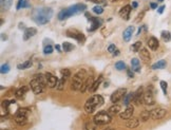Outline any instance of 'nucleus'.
<instances>
[{
    "label": "nucleus",
    "instance_id": "26",
    "mask_svg": "<svg viewBox=\"0 0 171 130\" xmlns=\"http://www.w3.org/2000/svg\"><path fill=\"white\" fill-rule=\"evenodd\" d=\"M13 3V0H0V4H1V9L2 11L9 10Z\"/></svg>",
    "mask_w": 171,
    "mask_h": 130
},
{
    "label": "nucleus",
    "instance_id": "16",
    "mask_svg": "<svg viewBox=\"0 0 171 130\" xmlns=\"http://www.w3.org/2000/svg\"><path fill=\"white\" fill-rule=\"evenodd\" d=\"M130 13H131V5L127 4L125 7H122V10L119 11V16L125 20H129Z\"/></svg>",
    "mask_w": 171,
    "mask_h": 130
},
{
    "label": "nucleus",
    "instance_id": "52",
    "mask_svg": "<svg viewBox=\"0 0 171 130\" xmlns=\"http://www.w3.org/2000/svg\"><path fill=\"white\" fill-rule=\"evenodd\" d=\"M144 14H145V13H144V12H143V13H140V15H138V19H137V21L140 20V19H142V18H143V16H144Z\"/></svg>",
    "mask_w": 171,
    "mask_h": 130
},
{
    "label": "nucleus",
    "instance_id": "51",
    "mask_svg": "<svg viewBox=\"0 0 171 130\" xmlns=\"http://www.w3.org/2000/svg\"><path fill=\"white\" fill-rule=\"evenodd\" d=\"M113 55H114V56H118V55H119V51H118V50L116 49V50H115V52L113 53Z\"/></svg>",
    "mask_w": 171,
    "mask_h": 130
},
{
    "label": "nucleus",
    "instance_id": "2",
    "mask_svg": "<svg viewBox=\"0 0 171 130\" xmlns=\"http://www.w3.org/2000/svg\"><path fill=\"white\" fill-rule=\"evenodd\" d=\"M86 9H87V5L84 3L74 4V5L68 7V9H65V10L60 11L59 13H58V19H59V20H65V19L71 17V16H73V15L79 14L81 12H84Z\"/></svg>",
    "mask_w": 171,
    "mask_h": 130
},
{
    "label": "nucleus",
    "instance_id": "42",
    "mask_svg": "<svg viewBox=\"0 0 171 130\" xmlns=\"http://www.w3.org/2000/svg\"><path fill=\"white\" fill-rule=\"evenodd\" d=\"M43 53H45V55H48V54H51L53 53V47L52 46H45V49H43Z\"/></svg>",
    "mask_w": 171,
    "mask_h": 130
},
{
    "label": "nucleus",
    "instance_id": "11",
    "mask_svg": "<svg viewBox=\"0 0 171 130\" xmlns=\"http://www.w3.org/2000/svg\"><path fill=\"white\" fill-rule=\"evenodd\" d=\"M144 102L146 105L152 106L155 104V99H154L153 92L151 91L150 89H148L145 93H144Z\"/></svg>",
    "mask_w": 171,
    "mask_h": 130
},
{
    "label": "nucleus",
    "instance_id": "44",
    "mask_svg": "<svg viewBox=\"0 0 171 130\" xmlns=\"http://www.w3.org/2000/svg\"><path fill=\"white\" fill-rule=\"evenodd\" d=\"M10 104H12L11 103V101H7V99H4L3 102H2V108H5V110L9 109V106H10Z\"/></svg>",
    "mask_w": 171,
    "mask_h": 130
},
{
    "label": "nucleus",
    "instance_id": "38",
    "mask_svg": "<svg viewBox=\"0 0 171 130\" xmlns=\"http://www.w3.org/2000/svg\"><path fill=\"white\" fill-rule=\"evenodd\" d=\"M126 63H124V61H122V60H119V61H117V63H115V69L118 71H122V70H125L126 69Z\"/></svg>",
    "mask_w": 171,
    "mask_h": 130
},
{
    "label": "nucleus",
    "instance_id": "6",
    "mask_svg": "<svg viewBox=\"0 0 171 130\" xmlns=\"http://www.w3.org/2000/svg\"><path fill=\"white\" fill-rule=\"evenodd\" d=\"M93 121L96 125H107L112 121V117L107 111H99L97 114H95Z\"/></svg>",
    "mask_w": 171,
    "mask_h": 130
},
{
    "label": "nucleus",
    "instance_id": "31",
    "mask_svg": "<svg viewBox=\"0 0 171 130\" xmlns=\"http://www.w3.org/2000/svg\"><path fill=\"white\" fill-rule=\"evenodd\" d=\"M102 79H104V78H102V76L100 75V76H99V78H98L97 81H94V84H93V86H92V88L90 89V92H92V93H93V92L96 91V90H97V88L99 87V85H100L101 83H102Z\"/></svg>",
    "mask_w": 171,
    "mask_h": 130
},
{
    "label": "nucleus",
    "instance_id": "47",
    "mask_svg": "<svg viewBox=\"0 0 171 130\" xmlns=\"http://www.w3.org/2000/svg\"><path fill=\"white\" fill-rule=\"evenodd\" d=\"M158 10H157V13L158 14H163V12H164V10H165V5H161L160 7H157Z\"/></svg>",
    "mask_w": 171,
    "mask_h": 130
},
{
    "label": "nucleus",
    "instance_id": "56",
    "mask_svg": "<svg viewBox=\"0 0 171 130\" xmlns=\"http://www.w3.org/2000/svg\"><path fill=\"white\" fill-rule=\"evenodd\" d=\"M140 32H142V28L138 29V31H137V35H140Z\"/></svg>",
    "mask_w": 171,
    "mask_h": 130
},
{
    "label": "nucleus",
    "instance_id": "23",
    "mask_svg": "<svg viewBox=\"0 0 171 130\" xmlns=\"http://www.w3.org/2000/svg\"><path fill=\"white\" fill-rule=\"evenodd\" d=\"M166 66H167V63H166V60L162 59V60H158L157 63H153L151 68H152L153 70H157V69H165V68H166Z\"/></svg>",
    "mask_w": 171,
    "mask_h": 130
},
{
    "label": "nucleus",
    "instance_id": "35",
    "mask_svg": "<svg viewBox=\"0 0 171 130\" xmlns=\"http://www.w3.org/2000/svg\"><path fill=\"white\" fill-rule=\"evenodd\" d=\"M66 76H63V77L60 78L59 81H58V84H57V87L56 88L58 89V90H63V88H65V84H66V81H67Z\"/></svg>",
    "mask_w": 171,
    "mask_h": 130
},
{
    "label": "nucleus",
    "instance_id": "4",
    "mask_svg": "<svg viewBox=\"0 0 171 130\" xmlns=\"http://www.w3.org/2000/svg\"><path fill=\"white\" fill-rule=\"evenodd\" d=\"M45 85H47V78H45V75H42V74L36 75L35 78L32 79L31 83H30L32 91L35 94H40L43 91Z\"/></svg>",
    "mask_w": 171,
    "mask_h": 130
},
{
    "label": "nucleus",
    "instance_id": "59",
    "mask_svg": "<svg viewBox=\"0 0 171 130\" xmlns=\"http://www.w3.org/2000/svg\"><path fill=\"white\" fill-rule=\"evenodd\" d=\"M2 130H4V129H2Z\"/></svg>",
    "mask_w": 171,
    "mask_h": 130
},
{
    "label": "nucleus",
    "instance_id": "40",
    "mask_svg": "<svg viewBox=\"0 0 171 130\" xmlns=\"http://www.w3.org/2000/svg\"><path fill=\"white\" fill-rule=\"evenodd\" d=\"M93 12H94L95 14L100 15L102 14V12H104V7H101V5H95V7H93Z\"/></svg>",
    "mask_w": 171,
    "mask_h": 130
},
{
    "label": "nucleus",
    "instance_id": "54",
    "mask_svg": "<svg viewBox=\"0 0 171 130\" xmlns=\"http://www.w3.org/2000/svg\"><path fill=\"white\" fill-rule=\"evenodd\" d=\"M23 28H25V25L20 22V23H19V29H23Z\"/></svg>",
    "mask_w": 171,
    "mask_h": 130
},
{
    "label": "nucleus",
    "instance_id": "7",
    "mask_svg": "<svg viewBox=\"0 0 171 130\" xmlns=\"http://www.w3.org/2000/svg\"><path fill=\"white\" fill-rule=\"evenodd\" d=\"M28 114H29L28 108H19L17 110L16 114H15V122L18 125H20V126L25 125V124L28 123Z\"/></svg>",
    "mask_w": 171,
    "mask_h": 130
},
{
    "label": "nucleus",
    "instance_id": "43",
    "mask_svg": "<svg viewBox=\"0 0 171 130\" xmlns=\"http://www.w3.org/2000/svg\"><path fill=\"white\" fill-rule=\"evenodd\" d=\"M60 72L63 74V76H66V77H70L71 76V71L69 69H63Z\"/></svg>",
    "mask_w": 171,
    "mask_h": 130
},
{
    "label": "nucleus",
    "instance_id": "48",
    "mask_svg": "<svg viewBox=\"0 0 171 130\" xmlns=\"http://www.w3.org/2000/svg\"><path fill=\"white\" fill-rule=\"evenodd\" d=\"M150 7H151V9H153V10H154V9H157V4L154 3V2H151V3H150Z\"/></svg>",
    "mask_w": 171,
    "mask_h": 130
},
{
    "label": "nucleus",
    "instance_id": "20",
    "mask_svg": "<svg viewBox=\"0 0 171 130\" xmlns=\"http://www.w3.org/2000/svg\"><path fill=\"white\" fill-rule=\"evenodd\" d=\"M140 58H142V59H143L145 63H149V61L151 60L150 53H149V51H148L146 48H143V49H140Z\"/></svg>",
    "mask_w": 171,
    "mask_h": 130
},
{
    "label": "nucleus",
    "instance_id": "25",
    "mask_svg": "<svg viewBox=\"0 0 171 130\" xmlns=\"http://www.w3.org/2000/svg\"><path fill=\"white\" fill-rule=\"evenodd\" d=\"M131 67L134 72H140V60L137 58H132L131 60Z\"/></svg>",
    "mask_w": 171,
    "mask_h": 130
},
{
    "label": "nucleus",
    "instance_id": "28",
    "mask_svg": "<svg viewBox=\"0 0 171 130\" xmlns=\"http://www.w3.org/2000/svg\"><path fill=\"white\" fill-rule=\"evenodd\" d=\"M119 111H120V106L117 105V104L111 106V107L109 108V110H108V112L110 113V114H113V115H115V114H118Z\"/></svg>",
    "mask_w": 171,
    "mask_h": 130
},
{
    "label": "nucleus",
    "instance_id": "39",
    "mask_svg": "<svg viewBox=\"0 0 171 130\" xmlns=\"http://www.w3.org/2000/svg\"><path fill=\"white\" fill-rule=\"evenodd\" d=\"M0 72L1 74H7L10 72V65L9 63H3L1 66V69H0Z\"/></svg>",
    "mask_w": 171,
    "mask_h": 130
},
{
    "label": "nucleus",
    "instance_id": "10",
    "mask_svg": "<svg viewBox=\"0 0 171 130\" xmlns=\"http://www.w3.org/2000/svg\"><path fill=\"white\" fill-rule=\"evenodd\" d=\"M150 113H151V119H153V120H161V119H163L166 115L167 111L165 109H163V108H155V109L151 110Z\"/></svg>",
    "mask_w": 171,
    "mask_h": 130
},
{
    "label": "nucleus",
    "instance_id": "55",
    "mask_svg": "<svg viewBox=\"0 0 171 130\" xmlns=\"http://www.w3.org/2000/svg\"><path fill=\"white\" fill-rule=\"evenodd\" d=\"M105 130H115V129H114V128H111V127H107V129Z\"/></svg>",
    "mask_w": 171,
    "mask_h": 130
},
{
    "label": "nucleus",
    "instance_id": "3",
    "mask_svg": "<svg viewBox=\"0 0 171 130\" xmlns=\"http://www.w3.org/2000/svg\"><path fill=\"white\" fill-rule=\"evenodd\" d=\"M104 104V97L99 94L92 95L90 99H87V102L85 104V110L87 113H93L95 112V110L99 108L100 106Z\"/></svg>",
    "mask_w": 171,
    "mask_h": 130
},
{
    "label": "nucleus",
    "instance_id": "21",
    "mask_svg": "<svg viewBox=\"0 0 171 130\" xmlns=\"http://www.w3.org/2000/svg\"><path fill=\"white\" fill-rule=\"evenodd\" d=\"M89 20L92 21V27H91V29H89V31H94L101 25V20L98 19V17H91Z\"/></svg>",
    "mask_w": 171,
    "mask_h": 130
},
{
    "label": "nucleus",
    "instance_id": "36",
    "mask_svg": "<svg viewBox=\"0 0 171 130\" xmlns=\"http://www.w3.org/2000/svg\"><path fill=\"white\" fill-rule=\"evenodd\" d=\"M140 48H142V42L140 41H136L135 43H133L132 46H131V51H133V52H138V51H140Z\"/></svg>",
    "mask_w": 171,
    "mask_h": 130
},
{
    "label": "nucleus",
    "instance_id": "24",
    "mask_svg": "<svg viewBox=\"0 0 171 130\" xmlns=\"http://www.w3.org/2000/svg\"><path fill=\"white\" fill-rule=\"evenodd\" d=\"M28 92V87H25V86H23V87H21V88H19L16 91V93H15V96L17 97V99H22L23 96L25 95V93Z\"/></svg>",
    "mask_w": 171,
    "mask_h": 130
},
{
    "label": "nucleus",
    "instance_id": "57",
    "mask_svg": "<svg viewBox=\"0 0 171 130\" xmlns=\"http://www.w3.org/2000/svg\"><path fill=\"white\" fill-rule=\"evenodd\" d=\"M157 1H160V2H163V1H164V0H157Z\"/></svg>",
    "mask_w": 171,
    "mask_h": 130
},
{
    "label": "nucleus",
    "instance_id": "33",
    "mask_svg": "<svg viewBox=\"0 0 171 130\" xmlns=\"http://www.w3.org/2000/svg\"><path fill=\"white\" fill-rule=\"evenodd\" d=\"M63 50L65 51V52H70V51H72V50L74 49V46L72 45V43H70V42L68 41H65L63 43Z\"/></svg>",
    "mask_w": 171,
    "mask_h": 130
},
{
    "label": "nucleus",
    "instance_id": "45",
    "mask_svg": "<svg viewBox=\"0 0 171 130\" xmlns=\"http://www.w3.org/2000/svg\"><path fill=\"white\" fill-rule=\"evenodd\" d=\"M115 50H116V47L114 46V45H110V46L108 47V51L109 53H111V54H113V53L115 52Z\"/></svg>",
    "mask_w": 171,
    "mask_h": 130
},
{
    "label": "nucleus",
    "instance_id": "19",
    "mask_svg": "<svg viewBox=\"0 0 171 130\" xmlns=\"http://www.w3.org/2000/svg\"><path fill=\"white\" fill-rule=\"evenodd\" d=\"M37 34V30L35 28H28L25 30V33H23V39L25 40H28L31 37L35 36Z\"/></svg>",
    "mask_w": 171,
    "mask_h": 130
},
{
    "label": "nucleus",
    "instance_id": "15",
    "mask_svg": "<svg viewBox=\"0 0 171 130\" xmlns=\"http://www.w3.org/2000/svg\"><path fill=\"white\" fill-rule=\"evenodd\" d=\"M93 84H94V78H93V76H89V77H88L87 79L84 81L83 86H81V93H84V92H86L87 90H89V91H90V89L92 88Z\"/></svg>",
    "mask_w": 171,
    "mask_h": 130
},
{
    "label": "nucleus",
    "instance_id": "46",
    "mask_svg": "<svg viewBox=\"0 0 171 130\" xmlns=\"http://www.w3.org/2000/svg\"><path fill=\"white\" fill-rule=\"evenodd\" d=\"M134 71L132 70V69H128L127 70V73H128V76H129L130 78H132V77H134V73H133Z\"/></svg>",
    "mask_w": 171,
    "mask_h": 130
},
{
    "label": "nucleus",
    "instance_id": "13",
    "mask_svg": "<svg viewBox=\"0 0 171 130\" xmlns=\"http://www.w3.org/2000/svg\"><path fill=\"white\" fill-rule=\"evenodd\" d=\"M45 78H47V85L49 86L50 88H55L57 87V84H58V79L56 78V76H54L52 73L50 72H47L45 74Z\"/></svg>",
    "mask_w": 171,
    "mask_h": 130
},
{
    "label": "nucleus",
    "instance_id": "49",
    "mask_svg": "<svg viewBox=\"0 0 171 130\" xmlns=\"http://www.w3.org/2000/svg\"><path fill=\"white\" fill-rule=\"evenodd\" d=\"M137 7H138V4H137V2H136V1L132 2V7H133V9H136Z\"/></svg>",
    "mask_w": 171,
    "mask_h": 130
},
{
    "label": "nucleus",
    "instance_id": "29",
    "mask_svg": "<svg viewBox=\"0 0 171 130\" xmlns=\"http://www.w3.org/2000/svg\"><path fill=\"white\" fill-rule=\"evenodd\" d=\"M32 60H27V61H25V63H19L17 66V68L19 69V70H25V69H29V68H31L32 66Z\"/></svg>",
    "mask_w": 171,
    "mask_h": 130
},
{
    "label": "nucleus",
    "instance_id": "30",
    "mask_svg": "<svg viewBox=\"0 0 171 130\" xmlns=\"http://www.w3.org/2000/svg\"><path fill=\"white\" fill-rule=\"evenodd\" d=\"M31 4L28 2V0H18L17 3V10H20V9H25V7H30Z\"/></svg>",
    "mask_w": 171,
    "mask_h": 130
},
{
    "label": "nucleus",
    "instance_id": "41",
    "mask_svg": "<svg viewBox=\"0 0 171 130\" xmlns=\"http://www.w3.org/2000/svg\"><path fill=\"white\" fill-rule=\"evenodd\" d=\"M160 86H161L162 90H163V92H164V94H167V89H168V84L166 83L165 81H162L161 83H160Z\"/></svg>",
    "mask_w": 171,
    "mask_h": 130
},
{
    "label": "nucleus",
    "instance_id": "34",
    "mask_svg": "<svg viewBox=\"0 0 171 130\" xmlns=\"http://www.w3.org/2000/svg\"><path fill=\"white\" fill-rule=\"evenodd\" d=\"M150 117H151L150 111H147V110H145V111H143V112L140 113V120L143 121V122H147V121L149 120Z\"/></svg>",
    "mask_w": 171,
    "mask_h": 130
},
{
    "label": "nucleus",
    "instance_id": "37",
    "mask_svg": "<svg viewBox=\"0 0 171 130\" xmlns=\"http://www.w3.org/2000/svg\"><path fill=\"white\" fill-rule=\"evenodd\" d=\"M84 130H96V124H93L91 122H87L85 124L84 126Z\"/></svg>",
    "mask_w": 171,
    "mask_h": 130
},
{
    "label": "nucleus",
    "instance_id": "22",
    "mask_svg": "<svg viewBox=\"0 0 171 130\" xmlns=\"http://www.w3.org/2000/svg\"><path fill=\"white\" fill-rule=\"evenodd\" d=\"M140 125V120L137 117H132V119H129L128 122H127L126 126L130 129H133V128H136V127Z\"/></svg>",
    "mask_w": 171,
    "mask_h": 130
},
{
    "label": "nucleus",
    "instance_id": "53",
    "mask_svg": "<svg viewBox=\"0 0 171 130\" xmlns=\"http://www.w3.org/2000/svg\"><path fill=\"white\" fill-rule=\"evenodd\" d=\"M88 1H91V2H94V3H99V0H88Z\"/></svg>",
    "mask_w": 171,
    "mask_h": 130
},
{
    "label": "nucleus",
    "instance_id": "32",
    "mask_svg": "<svg viewBox=\"0 0 171 130\" xmlns=\"http://www.w3.org/2000/svg\"><path fill=\"white\" fill-rule=\"evenodd\" d=\"M161 36H162V39L166 42L170 41L171 40V33L169 31H162Z\"/></svg>",
    "mask_w": 171,
    "mask_h": 130
},
{
    "label": "nucleus",
    "instance_id": "27",
    "mask_svg": "<svg viewBox=\"0 0 171 130\" xmlns=\"http://www.w3.org/2000/svg\"><path fill=\"white\" fill-rule=\"evenodd\" d=\"M133 99H134V93H132V92L127 93L126 96L124 97V104H125V106H129L130 103L133 102Z\"/></svg>",
    "mask_w": 171,
    "mask_h": 130
},
{
    "label": "nucleus",
    "instance_id": "58",
    "mask_svg": "<svg viewBox=\"0 0 171 130\" xmlns=\"http://www.w3.org/2000/svg\"><path fill=\"white\" fill-rule=\"evenodd\" d=\"M111 1H113V2H114V1H117V0H111Z\"/></svg>",
    "mask_w": 171,
    "mask_h": 130
},
{
    "label": "nucleus",
    "instance_id": "8",
    "mask_svg": "<svg viewBox=\"0 0 171 130\" xmlns=\"http://www.w3.org/2000/svg\"><path fill=\"white\" fill-rule=\"evenodd\" d=\"M127 94V89L126 88H119L117 90L112 93L111 95V102L113 104H116L117 102H119L120 99H122Z\"/></svg>",
    "mask_w": 171,
    "mask_h": 130
},
{
    "label": "nucleus",
    "instance_id": "9",
    "mask_svg": "<svg viewBox=\"0 0 171 130\" xmlns=\"http://www.w3.org/2000/svg\"><path fill=\"white\" fill-rule=\"evenodd\" d=\"M66 34H67V36H69V37H71V38L76 39V40L79 42V43H81V42L85 41L84 34H83L81 32L75 30V29H69V30L66 32Z\"/></svg>",
    "mask_w": 171,
    "mask_h": 130
},
{
    "label": "nucleus",
    "instance_id": "5",
    "mask_svg": "<svg viewBox=\"0 0 171 130\" xmlns=\"http://www.w3.org/2000/svg\"><path fill=\"white\" fill-rule=\"evenodd\" d=\"M87 76V72L85 70L78 71L73 76L72 83H71V89L74 91H81V88L85 81V78Z\"/></svg>",
    "mask_w": 171,
    "mask_h": 130
},
{
    "label": "nucleus",
    "instance_id": "50",
    "mask_svg": "<svg viewBox=\"0 0 171 130\" xmlns=\"http://www.w3.org/2000/svg\"><path fill=\"white\" fill-rule=\"evenodd\" d=\"M55 49L57 50V51H58V52H61V48H60V46H59V45H56V46H55Z\"/></svg>",
    "mask_w": 171,
    "mask_h": 130
},
{
    "label": "nucleus",
    "instance_id": "12",
    "mask_svg": "<svg viewBox=\"0 0 171 130\" xmlns=\"http://www.w3.org/2000/svg\"><path fill=\"white\" fill-rule=\"evenodd\" d=\"M144 88L143 87H140L135 92H134V99H133V102L135 103V105H140L144 101Z\"/></svg>",
    "mask_w": 171,
    "mask_h": 130
},
{
    "label": "nucleus",
    "instance_id": "14",
    "mask_svg": "<svg viewBox=\"0 0 171 130\" xmlns=\"http://www.w3.org/2000/svg\"><path fill=\"white\" fill-rule=\"evenodd\" d=\"M133 113H134V107L129 105V106H127L126 110H124V111L119 114V116H120V119H122V120H129V119L132 117Z\"/></svg>",
    "mask_w": 171,
    "mask_h": 130
},
{
    "label": "nucleus",
    "instance_id": "1",
    "mask_svg": "<svg viewBox=\"0 0 171 130\" xmlns=\"http://www.w3.org/2000/svg\"><path fill=\"white\" fill-rule=\"evenodd\" d=\"M53 16V10L51 7H36L32 13V19L37 25H42L48 23Z\"/></svg>",
    "mask_w": 171,
    "mask_h": 130
},
{
    "label": "nucleus",
    "instance_id": "18",
    "mask_svg": "<svg viewBox=\"0 0 171 130\" xmlns=\"http://www.w3.org/2000/svg\"><path fill=\"white\" fill-rule=\"evenodd\" d=\"M148 47H149V49H151L152 51H156L158 49V46H160V42L157 40V38H155L154 36L150 37V38L148 39Z\"/></svg>",
    "mask_w": 171,
    "mask_h": 130
},
{
    "label": "nucleus",
    "instance_id": "17",
    "mask_svg": "<svg viewBox=\"0 0 171 130\" xmlns=\"http://www.w3.org/2000/svg\"><path fill=\"white\" fill-rule=\"evenodd\" d=\"M133 32H134V27H133V25H129V27L124 31V33H122V38H124L125 41L127 42L130 41V39L132 38Z\"/></svg>",
    "mask_w": 171,
    "mask_h": 130
}]
</instances>
